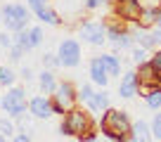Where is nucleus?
<instances>
[{"instance_id": "obj_29", "label": "nucleus", "mask_w": 161, "mask_h": 142, "mask_svg": "<svg viewBox=\"0 0 161 142\" xmlns=\"http://www.w3.org/2000/svg\"><path fill=\"white\" fill-rule=\"evenodd\" d=\"M149 64H152V66H154V69H156V71L161 74V50H156L154 55L149 57Z\"/></svg>"}, {"instance_id": "obj_1", "label": "nucleus", "mask_w": 161, "mask_h": 142, "mask_svg": "<svg viewBox=\"0 0 161 142\" xmlns=\"http://www.w3.org/2000/svg\"><path fill=\"white\" fill-rule=\"evenodd\" d=\"M100 128L104 133V137L111 142H130L133 121L128 118V114L123 109H111L109 106L107 112H102Z\"/></svg>"}, {"instance_id": "obj_34", "label": "nucleus", "mask_w": 161, "mask_h": 142, "mask_svg": "<svg viewBox=\"0 0 161 142\" xmlns=\"http://www.w3.org/2000/svg\"><path fill=\"white\" fill-rule=\"evenodd\" d=\"M80 142H100V140H97V137L92 135V137H86V140H80Z\"/></svg>"}, {"instance_id": "obj_2", "label": "nucleus", "mask_w": 161, "mask_h": 142, "mask_svg": "<svg viewBox=\"0 0 161 142\" xmlns=\"http://www.w3.org/2000/svg\"><path fill=\"white\" fill-rule=\"evenodd\" d=\"M59 130H62V135H76L78 140L92 137V118H90V112L74 106V109L64 116Z\"/></svg>"}, {"instance_id": "obj_16", "label": "nucleus", "mask_w": 161, "mask_h": 142, "mask_svg": "<svg viewBox=\"0 0 161 142\" xmlns=\"http://www.w3.org/2000/svg\"><path fill=\"white\" fill-rule=\"evenodd\" d=\"M88 109H90V112H107V109H109V92H107L104 88H102L100 92H95V97L88 102Z\"/></svg>"}, {"instance_id": "obj_24", "label": "nucleus", "mask_w": 161, "mask_h": 142, "mask_svg": "<svg viewBox=\"0 0 161 142\" xmlns=\"http://www.w3.org/2000/svg\"><path fill=\"white\" fill-rule=\"evenodd\" d=\"M43 66H45V69H57V66H62L59 57H57L55 52H45V55H43Z\"/></svg>"}, {"instance_id": "obj_14", "label": "nucleus", "mask_w": 161, "mask_h": 142, "mask_svg": "<svg viewBox=\"0 0 161 142\" xmlns=\"http://www.w3.org/2000/svg\"><path fill=\"white\" fill-rule=\"evenodd\" d=\"M156 19H159V5H145V7H142V14H140L137 26H142V29H154Z\"/></svg>"}, {"instance_id": "obj_36", "label": "nucleus", "mask_w": 161, "mask_h": 142, "mask_svg": "<svg viewBox=\"0 0 161 142\" xmlns=\"http://www.w3.org/2000/svg\"><path fill=\"white\" fill-rule=\"evenodd\" d=\"M0 142H5V135H0Z\"/></svg>"}, {"instance_id": "obj_18", "label": "nucleus", "mask_w": 161, "mask_h": 142, "mask_svg": "<svg viewBox=\"0 0 161 142\" xmlns=\"http://www.w3.org/2000/svg\"><path fill=\"white\" fill-rule=\"evenodd\" d=\"M14 45H19L24 52L33 50V45H31V36H29V29H24V31H17V33H14Z\"/></svg>"}, {"instance_id": "obj_37", "label": "nucleus", "mask_w": 161, "mask_h": 142, "mask_svg": "<svg viewBox=\"0 0 161 142\" xmlns=\"http://www.w3.org/2000/svg\"><path fill=\"white\" fill-rule=\"evenodd\" d=\"M0 100H3V97H0Z\"/></svg>"}, {"instance_id": "obj_35", "label": "nucleus", "mask_w": 161, "mask_h": 142, "mask_svg": "<svg viewBox=\"0 0 161 142\" xmlns=\"http://www.w3.org/2000/svg\"><path fill=\"white\" fill-rule=\"evenodd\" d=\"M156 26H161V5H159V19H156Z\"/></svg>"}, {"instance_id": "obj_4", "label": "nucleus", "mask_w": 161, "mask_h": 142, "mask_svg": "<svg viewBox=\"0 0 161 142\" xmlns=\"http://www.w3.org/2000/svg\"><path fill=\"white\" fill-rule=\"evenodd\" d=\"M76 102H78V88L71 81H62L57 85L55 95H52V112L64 116V114H69L76 106Z\"/></svg>"}, {"instance_id": "obj_32", "label": "nucleus", "mask_w": 161, "mask_h": 142, "mask_svg": "<svg viewBox=\"0 0 161 142\" xmlns=\"http://www.w3.org/2000/svg\"><path fill=\"white\" fill-rule=\"evenodd\" d=\"M21 78L29 83L31 78H33V69H31V66H24V69H21Z\"/></svg>"}, {"instance_id": "obj_9", "label": "nucleus", "mask_w": 161, "mask_h": 142, "mask_svg": "<svg viewBox=\"0 0 161 142\" xmlns=\"http://www.w3.org/2000/svg\"><path fill=\"white\" fill-rule=\"evenodd\" d=\"M29 112L36 118H50L52 114V97L50 95H36L29 100Z\"/></svg>"}, {"instance_id": "obj_5", "label": "nucleus", "mask_w": 161, "mask_h": 142, "mask_svg": "<svg viewBox=\"0 0 161 142\" xmlns=\"http://www.w3.org/2000/svg\"><path fill=\"white\" fill-rule=\"evenodd\" d=\"M0 106H3V112L10 118H21L26 114V106H29V102H26V90L19 88V85L10 88L7 95H3V100H0Z\"/></svg>"}, {"instance_id": "obj_6", "label": "nucleus", "mask_w": 161, "mask_h": 142, "mask_svg": "<svg viewBox=\"0 0 161 142\" xmlns=\"http://www.w3.org/2000/svg\"><path fill=\"white\" fill-rule=\"evenodd\" d=\"M142 0H111V12L116 19H121L123 24H137L142 14Z\"/></svg>"}, {"instance_id": "obj_13", "label": "nucleus", "mask_w": 161, "mask_h": 142, "mask_svg": "<svg viewBox=\"0 0 161 142\" xmlns=\"http://www.w3.org/2000/svg\"><path fill=\"white\" fill-rule=\"evenodd\" d=\"M152 126L147 121H137L133 123V133H130V142H152Z\"/></svg>"}, {"instance_id": "obj_22", "label": "nucleus", "mask_w": 161, "mask_h": 142, "mask_svg": "<svg viewBox=\"0 0 161 142\" xmlns=\"http://www.w3.org/2000/svg\"><path fill=\"white\" fill-rule=\"evenodd\" d=\"M29 36H31V45H33V47H38L40 43L45 41V33H43V29H40V26H31V29H29Z\"/></svg>"}, {"instance_id": "obj_21", "label": "nucleus", "mask_w": 161, "mask_h": 142, "mask_svg": "<svg viewBox=\"0 0 161 142\" xmlns=\"http://www.w3.org/2000/svg\"><path fill=\"white\" fill-rule=\"evenodd\" d=\"M130 57H133V62H135L137 66L145 64V62H149V55H147V50H145V47H140V45L130 50Z\"/></svg>"}, {"instance_id": "obj_12", "label": "nucleus", "mask_w": 161, "mask_h": 142, "mask_svg": "<svg viewBox=\"0 0 161 142\" xmlns=\"http://www.w3.org/2000/svg\"><path fill=\"white\" fill-rule=\"evenodd\" d=\"M38 85H40V90H43V95H55V90H57V78H55V71L52 69H43L38 74Z\"/></svg>"}, {"instance_id": "obj_3", "label": "nucleus", "mask_w": 161, "mask_h": 142, "mask_svg": "<svg viewBox=\"0 0 161 142\" xmlns=\"http://www.w3.org/2000/svg\"><path fill=\"white\" fill-rule=\"evenodd\" d=\"M31 19V10L29 5H17V3H10V5L0 7V21L7 26V31L17 33V31H24L26 24Z\"/></svg>"}, {"instance_id": "obj_30", "label": "nucleus", "mask_w": 161, "mask_h": 142, "mask_svg": "<svg viewBox=\"0 0 161 142\" xmlns=\"http://www.w3.org/2000/svg\"><path fill=\"white\" fill-rule=\"evenodd\" d=\"M102 3L104 0H83V10H97V7H102Z\"/></svg>"}, {"instance_id": "obj_27", "label": "nucleus", "mask_w": 161, "mask_h": 142, "mask_svg": "<svg viewBox=\"0 0 161 142\" xmlns=\"http://www.w3.org/2000/svg\"><path fill=\"white\" fill-rule=\"evenodd\" d=\"M0 45L5 47V50H10V47L14 45V36H10V33H5V31H3V33H0Z\"/></svg>"}, {"instance_id": "obj_23", "label": "nucleus", "mask_w": 161, "mask_h": 142, "mask_svg": "<svg viewBox=\"0 0 161 142\" xmlns=\"http://www.w3.org/2000/svg\"><path fill=\"white\" fill-rule=\"evenodd\" d=\"M92 97H95V90H92V85H90V83H83V85L78 88V100L88 104Z\"/></svg>"}, {"instance_id": "obj_33", "label": "nucleus", "mask_w": 161, "mask_h": 142, "mask_svg": "<svg viewBox=\"0 0 161 142\" xmlns=\"http://www.w3.org/2000/svg\"><path fill=\"white\" fill-rule=\"evenodd\" d=\"M12 142H33V140H31L26 133H19V135H14V140H12Z\"/></svg>"}, {"instance_id": "obj_38", "label": "nucleus", "mask_w": 161, "mask_h": 142, "mask_svg": "<svg viewBox=\"0 0 161 142\" xmlns=\"http://www.w3.org/2000/svg\"><path fill=\"white\" fill-rule=\"evenodd\" d=\"M109 142H111V140H109Z\"/></svg>"}, {"instance_id": "obj_7", "label": "nucleus", "mask_w": 161, "mask_h": 142, "mask_svg": "<svg viewBox=\"0 0 161 142\" xmlns=\"http://www.w3.org/2000/svg\"><path fill=\"white\" fill-rule=\"evenodd\" d=\"M78 36L83 38V43L92 47H100L107 43V24L104 21H95V19H88L78 26Z\"/></svg>"}, {"instance_id": "obj_8", "label": "nucleus", "mask_w": 161, "mask_h": 142, "mask_svg": "<svg viewBox=\"0 0 161 142\" xmlns=\"http://www.w3.org/2000/svg\"><path fill=\"white\" fill-rule=\"evenodd\" d=\"M57 57H59V64L64 69H74L80 64V43L74 38H64L57 47Z\"/></svg>"}, {"instance_id": "obj_15", "label": "nucleus", "mask_w": 161, "mask_h": 142, "mask_svg": "<svg viewBox=\"0 0 161 142\" xmlns=\"http://www.w3.org/2000/svg\"><path fill=\"white\" fill-rule=\"evenodd\" d=\"M33 14H36V19H38V21H43V24H50V26H59V24H62L59 12H55L50 5H47V7H43V10H38V12H33Z\"/></svg>"}, {"instance_id": "obj_28", "label": "nucleus", "mask_w": 161, "mask_h": 142, "mask_svg": "<svg viewBox=\"0 0 161 142\" xmlns=\"http://www.w3.org/2000/svg\"><path fill=\"white\" fill-rule=\"evenodd\" d=\"M21 57H24V50H21L19 45H12V47H10V59H12V62H19Z\"/></svg>"}, {"instance_id": "obj_31", "label": "nucleus", "mask_w": 161, "mask_h": 142, "mask_svg": "<svg viewBox=\"0 0 161 142\" xmlns=\"http://www.w3.org/2000/svg\"><path fill=\"white\" fill-rule=\"evenodd\" d=\"M152 36H154L156 47H161V26H154V29H152Z\"/></svg>"}, {"instance_id": "obj_26", "label": "nucleus", "mask_w": 161, "mask_h": 142, "mask_svg": "<svg viewBox=\"0 0 161 142\" xmlns=\"http://www.w3.org/2000/svg\"><path fill=\"white\" fill-rule=\"evenodd\" d=\"M26 5H29L31 12H38V10H43V7L50 5V0H26Z\"/></svg>"}, {"instance_id": "obj_10", "label": "nucleus", "mask_w": 161, "mask_h": 142, "mask_svg": "<svg viewBox=\"0 0 161 142\" xmlns=\"http://www.w3.org/2000/svg\"><path fill=\"white\" fill-rule=\"evenodd\" d=\"M140 92V78H137V71H126L121 76L119 83V95L123 100H133V97Z\"/></svg>"}, {"instance_id": "obj_25", "label": "nucleus", "mask_w": 161, "mask_h": 142, "mask_svg": "<svg viewBox=\"0 0 161 142\" xmlns=\"http://www.w3.org/2000/svg\"><path fill=\"white\" fill-rule=\"evenodd\" d=\"M152 135H154V140L161 142V112L154 114V118H152Z\"/></svg>"}, {"instance_id": "obj_20", "label": "nucleus", "mask_w": 161, "mask_h": 142, "mask_svg": "<svg viewBox=\"0 0 161 142\" xmlns=\"http://www.w3.org/2000/svg\"><path fill=\"white\" fill-rule=\"evenodd\" d=\"M145 102H147V106H149V109L161 112V90H152L149 95L145 97Z\"/></svg>"}, {"instance_id": "obj_19", "label": "nucleus", "mask_w": 161, "mask_h": 142, "mask_svg": "<svg viewBox=\"0 0 161 142\" xmlns=\"http://www.w3.org/2000/svg\"><path fill=\"white\" fill-rule=\"evenodd\" d=\"M14 81H17V74L7 66H0V85L5 88H14Z\"/></svg>"}, {"instance_id": "obj_17", "label": "nucleus", "mask_w": 161, "mask_h": 142, "mask_svg": "<svg viewBox=\"0 0 161 142\" xmlns=\"http://www.w3.org/2000/svg\"><path fill=\"white\" fill-rule=\"evenodd\" d=\"M100 59H102V64H104V69H107L109 76H119V74H121V62H119L116 55L104 52V55H100Z\"/></svg>"}, {"instance_id": "obj_11", "label": "nucleus", "mask_w": 161, "mask_h": 142, "mask_svg": "<svg viewBox=\"0 0 161 142\" xmlns=\"http://www.w3.org/2000/svg\"><path fill=\"white\" fill-rule=\"evenodd\" d=\"M88 74H90V83H95V85H100V88H107V83H109V78H111L109 74H107V69H104L100 57H92L90 59Z\"/></svg>"}]
</instances>
